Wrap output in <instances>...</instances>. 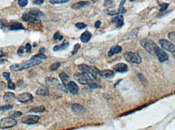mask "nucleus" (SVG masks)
<instances>
[{"label":"nucleus","instance_id":"nucleus-1","mask_svg":"<svg viewBox=\"0 0 175 130\" xmlns=\"http://www.w3.org/2000/svg\"><path fill=\"white\" fill-rule=\"evenodd\" d=\"M41 64V61L40 59H37V58H32L31 60L26 61L23 63H20V64H14L11 65L10 66V69L13 71H21V70L30 68V67H33L35 65H40Z\"/></svg>","mask_w":175,"mask_h":130},{"label":"nucleus","instance_id":"nucleus-2","mask_svg":"<svg viewBox=\"0 0 175 130\" xmlns=\"http://www.w3.org/2000/svg\"><path fill=\"white\" fill-rule=\"evenodd\" d=\"M79 70H81V72H84V73H86L88 75H90L93 79H97V77L100 76L99 75L100 70H98L95 67H92V66H89L86 64H81L79 65Z\"/></svg>","mask_w":175,"mask_h":130},{"label":"nucleus","instance_id":"nucleus-3","mask_svg":"<svg viewBox=\"0 0 175 130\" xmlns=\"http://www.w3.org/2000/svg\"><path fill=\"white\" fill-rule=\"evenodd\" d=\"M140 45H142V47H143L148 53H149L151 54L156 53V51L158 49V46L156 45L155 42H153L152 40H149V39L141 40Z\"/></svg>","mask_w":175,"mask_h":130},{"label":"nucleus","instance_id":"nucleus-4","mask_svg":"<svg viewBox=\"0 0 175 130\" xmlns=\"http://www.w3.org/2000/svg\"><path fill=\"white\" fill-rule=\"evenodd\" d=\"M74 79L80 84L83 85H89L91 82H93V79L86 73H78L74 75Z\"/></svg>","mask_w":175,"mask_h":130},{"label":"nucleus","instance_id":"nucleus-5","mask_svg":"<svg viewBox=\"0 0 175 130\" xmlns=\"http://www.w3.org/2000/svg\"><path fill=\"white\" fill-rule=\"evenodd\" d=\"M17 125V121L13 117H5L0 120V129H7Z\"/></svg>","mask_w":175,"mask_h":130},{"label":"nucleus","instance_id":"nucleus-6","mask_svg":"<svg viewBox=\"0 0 175 130\" xmlns=\"http://www.w3.org/2000/svg\"><path fill=\"white\" fill-rule=\"evenodd\" d=\"M124 58L127 61L131 62V63H135V64H140L142 59L141 57L138 53H132V52H126L124 53Z\"/></svg>","mask_w":175,"mask_h":130},{"label":"nucleus","instance_id":"nucleus-7","mask_svg":"<svg viewBox=\"0 0 175 130\" xmlns=\"http://www.w3.org/2000/svg\"><path fill=\"white\" fill-rule=\"evenodd\" d=\"M159 43H160V46L162 47V49L171 52V53H175V45L173 43L170 42L169 40L161 39L159 40Z\"/></svg>","mask_w":175,"mask_h":130},{"label":"nucleus","instance_id":"nucleus-8","mask_svg":"<svg viewBox=\"0 0 175 130\" xmlns=\"http://www.w3.org/2000/svg\"><path fill=\"white\" fill-rule=\"evenodd\" d=\"M39 120H40V117L38 115H25V117H23V119H22V122L26 125H33V124L37 123Z\"/></svg>","mask_w":175,"mask_h":130},{"label":"nucleus","instance_id":"nucleus-9","mask_svg":"<svg viewBox=\"0 0 175 130\" xmlns=\"http://www.w3.org/2000/svg\"><path fill=\"white\" fill-rule=\"evenodd\" d=\"M33 95L30 93H28V92H25V93H22V94H20L16 97L17 100L20 102V103H23V104H25L29 101L33 100Z\"/></svg>","mask_w":175,"mask_h":130},{"label":"nucleus","instance_id":"nucleus-10","mask_svg":"<svg viewBox=\"0 0 175 130\" xmlns=\"http://www.w3.org/2000/svg\"><path fill=\"white\" fill-rule=\"evenodd\" d=\"M156 54L158 57V60L160 61V62H165L166 61H168L169 59V55L165 53V51H163L160 49H157L156 51Z\"/></svg>","mask_w":175,"mask_h":130},{"label":"nucleus","instance_id":"nucleus-11","mask_svg":"<svg viewBox=\"0 0 175 130\" xmlns=\"http://www.w3.org/2000/svg\"><path fill=\"white\" fill-rule=\"evenodd\" d=\"M67 90H69L71 94H74V95L78 94L79 90H80L78 85L75 83V82H71V81H70V82L67 84Z\"/></svg>","mask_w":175,"mask_h":130},{"label":"nucleus","instance_id":"nucleus-12","mask_svg":"<svg viewBox=\"0 0 175 130\" xmlns=\"http://www.w3.org/2000/svg\"><path fill=\"white\" fill-rule=\"evenodd\" d=\"M31 15H33V17H35L37 19H41V18H45V14L41 11L40 10L38 9H36V8H33V9H31L29 12Z\"/></svg>","mask_w":175,"mask_h":130},{"label":"nucleus","instance_id":"nucleus-13","mask_svg":"<svg viewBox=\"0 0 175 130\" xmlns=\"http://www.w3.org/2000/svg\"><path fill=\"white\" fill-rule=\"evenodd\" d=\"M114 70L118 73H125L128 70V67L124 63H118L114 66Z\"/></svg>","mask_w":175,"mask_h":130},{"label":"nucleus","instance_id":"nucleus-14","mask_svg":"<svg viewBox=\"0 0 175 130\" xmlns=\"http://www.w3.org/2000/svg\"><path fill=\"white\" fill-rule=\"evenodd\" d=\"M15 98H16L15 95L12 92H6L3 95V100L5 103H7V104L12 103L15 100Z\"/></svg>","mask_w":175,"mask_h":130},{"label":"nucleus","instance_id":"nucleus-15","mask_svg":"<svg viewBox=\"0 0 175 130\" xmlns=\"http://www.w3.org/2000/svg\"><path fill=\"white\" fill-rule=\"evenodd\" d=\"M71 110L75 114H80V113L85 112V108L82 105L79 104H74L71 106Z\"/></svg>","mask_w":175,"mask_h":130},{"label":"nucleus","instance_id":"nucleus-16","mask_svg":"<svg viewBox=\"0 0 175 130\" xmlns=\"http://www.w3.org/2000/svg\"><path fill=\"white\" fill-rule=\"evenodd\" d=\"M122 50V48L121 46H119V45H114V46L111 47V49H110L109 53H108V55H109V57H112L114 54L121 53Z\"/></svg>","mask_w":175,"mask_h":130},{"label":"nucleus","instance_id":"nucleus-17","mask_svg":"<svg viewBox=\"0 0 175 130\" xmlns=\"http://www.w3.org/2000/svg\"><path fill=\"white\" fill-rule=\"evenodd\" d=\"M36 94L37 95H41V96H48L50 95L49 90L45 86H41L40 87L36 90Z\"/></svg>","mask_w":175,"mask_h":130},{"label":"nucleus","instance_id":"nucleus-18","mask_svg":"<svg viewBox=\"0 0 175 130\" xmlns=\"http://www.w3.org/2000/svg\"><path fill=\"white\" fill-rule=\"evenodd\" d=\"M88 5H89V2H88V1H80V2H78V3H76L75 4H73V5L71 6V7L73 9L77 10V9L83 8V7H87V6Z\"/></svg>","mask_w":175,"mask_h":130},{"label":"nucleus","instance_id":"nucleus-19","mask_svg":"<svg viewBox=\"0 0 175 130\" xmlns=\"http://www.w3.org/2000/svg\"><path fill=\"white\" fill-rule=\"evenodd\" d=\"M99 75L101 77H104V78H112L114 76V72L113 70H101L99 71Z\"/></svg>","mask_w":175,"mask_h":130},{"label":"nucleus","instance_id":"nucleus-20","mask_svg":"<svg viewBox=\"0 0 175 130\" xmlns=\"http://www.w3.org/2000/svg\"><path fill=\"white\" fill-rule=\"evenodd\" d=\"M91 38H92V33H91L90 32H88V31H86L82 35L80 36V40H81V41L83 43L88 42Z\"/></svg>","mask_w":175,"mask_h":130},{"label":"nucleus","instance_id":"nucleus-21","mask_svg":"<svg viewBox=\"0 0 175 130\" xmlns=\"http://www.w3.org/2000/svg\"><path fill=\"white\" fill-rule=\"evenodd\" d=\"M22 19L25 22H39L38 19H37L35 17H33V15H31L29 13H25L23 15Z\"/></svg>","mask_w":175,"mask_h":130},{"label":"nucleus","instance_id":"nucleus-22","mask_svg":"<svg viewBox=\"0 0 175 130\" xmlns=\"http://www.w3.org/2000/svg\"><path fill=\"white\" fill-rule=\"evenodd\" d=\"M112 22L115 23L117 24V27L121 28L124 24V19H123V17L122 15H118V16H116L112 20Z\"/></svg>","mask_w":175,"mask_h":130},{"label":"nucleus","instance_id":"nucleus-23","mask_svg":"<svg viewBox=\"0 0 175 130\" xmlns=\"http://www.w3.org/2000/svg\"><path fill=\"white\" fill-rule=\"evenodd\" d=\"M68 46H69V43H68V42H65V43H63V44H62V45H59L55 46V47L53 48V50L55 51V52H57V51H61V50L66 49Z\"/></svg>","mask_w":175,"mask_h":130},{"label":"nucleus","instance_id":"nucleus-24","mask_svg":"<svg viewBox=\"0 0 175 130\" xmlns=\"http://www.w3.org/2000/svg\"><path fill=\"white\" fill-rule=\"evenodd\" d=\"M59 78H60V79L62 80V82H63V83L64 84V85H66V84H67L69 82H70V78H69V76L67 75V74H65V73H60L59 74Z\"/></svg>","mask_w":175,"mask_h":130},{"label":"nucleus","instance_id":"nucleus-25","mask_svg":"<svg viewBox=\"0 0 175 130\" xmlns=\"http://www.w3.org/2000/svg\"><path fill=\"white\" fill-rule=\"evenodd\" d=\"M10 29L11 30H14V31L23 30V29H25V27L21 24H20V23H15V24L11 25Z\"/></svg>","mask_w":175,"mask_h":130},{"label":"nucleus","instance_id":"nucleus-26","mask_svg":"<svg viewBox=\"0 0 175 130\" xmlns=\"http://www.w3.org/2000/svg\"><path fill=\"white\" fill-rule=\"evenodd\" d=\"M45 107H43V106H38V107L33 108L30 110V112H45Z\"/></svg>","mask_w":175,"mask_h":130},{"label":"nucleus","instance_id":"nucleus-27","mask_svg":"<svg viewBox=\"0 0 175 130\" xmlns=\"http://www.w3.org/2000/svg\"><path fill=\"white\" fill-rule=\"evenodd\" d=\"M126 9H123V8H119L118 10L117 11H110L108 13V15H118V14H120V13H124L126 12Z\"/></svg>","mask_w":175,"mask_h":130},{"label":"nucleus","instance_id":"nucleus-28","mask_svg":"<svg viewBox=\"0 0 175 130\" xmlns=\"http://www.w3.org/2000/svg\"><path fill=\"white\" fill-rule=\"evenodd\" d=\"M69 2V0H50L51 4H63Z\"/></svg>","mask_w":175,"mask_h":130},{"label":"nucleus","instance_id":"nucleus-29","mask_svg":"<svg viewBox=\"0 0 175 130\" xmlns=\"http://www.w3.org/2000/svg\"><path fill=\"white\" fill-rule=\"evenodd\" d=\"M61 63L60 62H55V63H53L52 65H50V70L51 71H55L57 70L59 67H60Z\"/></svg>","mask_w":175,"mask_h":130},{"label":"nucleus","instance_id":"nucleus-30","mask_svg":"<svg viewBox=\"0 0 175 130\" xmlns=\"http://www.w3.org/2000/svg\"><path fill=\"white\" fill-rule=\"evenodd\" d=\"M29 1L28 0H18V5L20 6V7H25L28 5Z\"/></svg>","mask_w":175,"mask_h":130},{"label":"nucleus","instance_id":"nucleus-31","mask_svg":"<svg viewBox=\"0 0 175 130\" xmlns=\"http://www.w3.org/2000/svg\"><path fill=\"white\" fill-rule=\"evenodd\" d=\"M33 58H37V59H46L47 57H46L44 53H39V54H37V55L33 56Z\"/></svg>","mask_w":175,"mask_h":130},{"label":"nucleus","instance_id":"nucleus-32","mask_svg":"<svg viewBox=\"0 0 175 130\" xmlns=\"http://www.w3.org/2000/svg\"><path fill=\"white\" fill-rule=\"evenodd\" d=\"M168 7H169V3H161V4H160V12L165 11L166 10Z\"/></svg>","mask_w":175,"mask_h":130},{"label":"nucleus","instance_id":"nucleus-33","mask_svg":"<svg viewBox=\"0 0 175 130\" xmlns=\"http://www.w3.org/2000/svg\"><path fill=\"white\" fill-rule=\"evenodd\" d=\"M63 36L60 35V33L59 32H55V34L54 35V40H63Z\"/></svg>","mask_w":175,"mask_h":130},{"label":"nucleus","instance_id":"nucleus-34","mask_svg":"<svg viewBox=\"0 0 175 130\" xmlns=\"http://www.w3.org/2000/svg\"><path fill=\"white\" fill-rule=\"evenodd\" d=\"M75 26H76V28H79V29H84V28H85L87 27V25L84 24V23H77V24H75Z\"/></svg>","mask_w":175,"mask_h":130},{"label":"nucleus","instance_id":"nucleus-35","mask_svg":"<svg viewBox=\"0 0 175 130\" xmlns=\"http://www.w3.org/2000/svg\"><path fill=\"white\" fill-rule=\"evenodd\" d=\"M137 76H138V78L140 79V81H141V82H142L143 84H145V85L147 84V80L145 79V78L143 76V75H141V74H138Z\"/></svg>","mask_w":175,"mask_h":130},{"label":"nucleus","instance_id":"nucleus-36","mask_svg":"<svg viewBox=\"0 0 175 130\" xmlns=\"http://www.w3.org/2000/svg\"><path fill=\"white\" fill-rule=\"evenodd\" d=\"M88 86L90 87V88H92V89H94V88H100V86H99L97 83H96V82H91L90 84L88 85Z\"/></svg>","mask_w":175,"mask_h":130},{"label":"nucleus","instance_id":"nucleus-37","mask_svg":"<svg viewBox=\"0 0 175 130\" xmlns=\"http://www.w3.org/2000/svg\"><path fill=\"white\" fill-rule=\"evenodd\" d=\"M168 36H169L170 40H171L172 41H174L175 42V32H170V33L168 34Z\"/></svg>","mask_w":175,"mask_h":130},{"label":"nucleus","instance_id":"nucleus-38","mask_svg":"<svg viewBox=\"0 0 175 130\" xmlns=\"http://www.w3.org/2000/svg\"><path fill=\"white\" fill-rule=\"evenodd\" d=\"M44 1L45 0H32L33 3L35 5H41L44 3Z\"/></svg>","mask_w":175,"mask_h":130},{"label":"nucleus","instance_id":"nucleus-39","mask_svg":"<svg viewBox=\"0 0 175 130\" xmlns=\"http://www.w3.org/2000/svg\"><path fill=\"white\" fill-rule=\"evenodd\" d=\"M80 45H79V44H76V45H75V47H74V50H73V53H72V55H74V54H75L77 52H78V50L80 49Z\"/></svg>","mask_w":175,"mask_h":130},{"label":"nucleus","instance_id":"nucleus-40","mask_svg":"<svg viewBox=\"0 0 175 130\" xmlns=\"http://www.w3.org/2000/svg\"><path fill=\"white\" fill-rule=\"evenodd\" d=\"M3 76L8 82H10L11 79H10V74H9V73H7V72H3Z\"/></svg>","mask_w":175,"mask_h":130},{"label":"nucleus","instance_id":"nucleus-41","mask_svg":"<svg viewBox=\"0 0 175 130\" xmlns=\"http://www.w3.org/2000/svg\"><path fill=\"white\" fill-rule=\"evenodd\" d=\"M8 88H9V89H11V90H14L15 88V83H14L13 82H11V81L8 82Z\"/></svg>","mask_w":175,"mask_h":130},{"label":"nucleus","instance_id":"nucleus-42","mask_svg":"<svg viewBox=\"0 0 175 130\" xmlns=\"http://www.w3.org/2000/svg\"><path fill=\"white\" fill-rule=\"evenodd\" d=\"M20 115H22V112H14L11 114V116H12V117H19Z\"/></svg>","mask_w":175,"mask_h":130},{"label":"nucleus","instance_id":"nucleus-43","mask_svg":"<svg viewBox=\"0 0 175 130\" xmlns=\"http://www.w3.org/2000/svg\"><path fill=\"white\" fill-rule=\"evenodd\" d=\"M13 107L12 105H7V106H3V107H1V109L2 110H9V109H11Z\"/></svg>","mask_w":175,"mask_h":130},{"label":"nucleus","instance_id":"nucleus-44","mask_svg":"<svg viewBox=\"0 0 175 130\" xmlns=\"http://www.w3.org/2000/svg\"><path fill=\"white\" fill-rule=\"evenodd\" d=\"M25 49L26 50H27V52H31V45L30 44H27V45H25Z\"/></svg>","mask_w":175,"mask_h":130},{"label":"nucleus","instance_id":"nucleus-45","mask_svg":"<svg viewBox=\"0 0 175 130\" xmlns=\"http://www.w3.org/2000/svg\"><path fill=\"white\" fill-rule=\"evenodd\" d=\"M25 48L23 47V46H21L20 49H18V51H17V53H18V54H22L23 53V49H24Z\"/></svg>","mask_w":175,"mask_h":130},{"label":"nucleus","instance_id":"nucleus-46","mask_svg":"<svg viewBox=\"0 0 175 130\" xmlns=\"http://www.w3.org/2000/svg\"><path fill=\"white\" fill-rule=\"evenodd\" d=\"M100 24H101V23H100V21H96V22L95 23L96 28H99V27L100 26Z\"/></svg>","mask_w":175,"mask_h":130},{"label":"nucleus","instance_id":"nucleus-47","mask_svg":"<svg viewBox=\"0 0 175 130\" xmlns=\"http://www.w3.org/2000/svg\"><path fill=\"white\" fill-rule=\"evenodd\" d=\"M125 2H126V0H122L120 5H119V8H122V7H123V4L125 3Z\"/></svg>","mask_w":175,"mask_h":130},{"label":"nucleus","instance_id":"nucleus-48","mask_svg":"<svg viewBox=\"0 0 175 130\" xmlns=\"http://www.w3.org/2000/svg\"><path fill=\"white\" fill-rule=\"evenodd\" d=\"M45 51V48H41L40 49V53H44Z\"/></svg>","mask_w":175,"mask_h":130},{"label":"nucleus","instance_id":"nucleus-49","mask_svg":"<svg viewBox=\"0 0 175 130\" xmlns=\"http://www.w3.org/2000/svg\"><path fill=\"white\" fill-rule=\"evenodd\" d=\"M0 110H2V109H1V107H0Z\"/></svg>","mask_w":175,"mask_h":130},{"label":"nucleus","instance_id":"nucleus-50","mask_svg":"<svg viewBox=\"0 0 175 130\" xmlns=\"http://www.w3.org/2000/svg\"><path fill=\"white\" fill-rule=\"evenodd\" d=\"M130 1H134V0H130Z\"/></svg>","mask_w":175,"mask_h":130},{"label":"nucleus","instance_id":"nucleus-51","mask_svg":"<svg viewBox=\"0 0 175 130\" xmlns=\"http://www.w3.org/2000/svg\"><path fill=\"white\" fill-rule=\"evenodd\" d=\"M174 58H175V53H174Z\"/></svg>","mask_w":175,"mask_h":130},{"label":"nucleus","instance_id":"nucleus-52","mask_svg":"<svg viewBox=\"0 0 175 130\" xmlns=\"http://www.w3.org/2000/svg\"><path fill=\"white\" fill-rule=\"evenodd\" d=\"M107 1H110V0H107Z\"/></svg>","mask_w":175,"mask_h":130}]
</instances>
